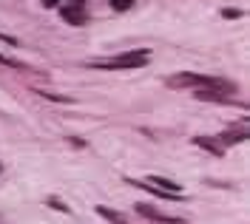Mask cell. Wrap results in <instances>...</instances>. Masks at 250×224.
<instances>
[{"mask_svg": "<svg viewBox=\"0 0 250 224\" xmlns=\"http://www.w3.org/2000/svg\"><path fill=\"white\" fill-rule=\"evenodd\" d=\"M165 85L168 88H196V91H202V88H213V91H228V94H236V85L228 80H222V77H208V74H171V77H165Z\"/></svg>", "mask_w": 250, "mask_h": 224, "instance_id": "obj_1", "label": "cell"}, {"mask_svg": "<svg viewBox=\"0 0 250 224\" xmlns=\"http://www.w3.org/2000/svg\"><path fill=\"white\" fill-rule=\"evenodd\" d=\"M148 57H151V51H125V54H117V57H108V60H97V63H91V68H103V71L142 68V65H148Z\"/></svg>", "mask_w": 250, "mask_h": 224, "instance_id": "obj_2", "label": "cell"}, {"mask_svg": "<svg viewBox=\"0 0 250 224\" xmlns=\"http://www.w3.org/2000/svg\"><path fill=\"white\" fill-rule=\"evenodd\" d=\"M62 20L68 23V26H83L85 20H88V15H85V6H77V3H65L60 9Z\"/></svg>", "mask_w": 250, "mask_h": 224, "instance_id": "obj_3", "label": "cell"}, {"mask_svg": "<svg viewBox=\"0 0 250 224\" xmlns=\"http://www.w3.org/2000/svg\"><path fill=\"white\" fill-rule=\"evenodd\" d=\"M137 213L145 216V219H151V222H162V224H182L179 219H171V216H165L162 210L151 207V205H137Z\"/></svg>", "mask_w": 250, "mask_h": 224, "instance_id": "obj_4", "label": "cell"}, {"mask_svg": "<svg viewBox=\"0 0 250 224\" xmlns=\"http://www.w3.org/2000/svg\"><path fill=\"white\" fill-rule=\"evenodd\" d=\"M193 145H196V148H205L210 156H225V150H228V148H222V142L213 139V136H193Z\"/></svg>", "mask_w": 250, "mask_h": 224, "instance_id": "obj_5", "label": "cell"}, {"mask_svg": "<svg viewBox=\"0 0 250 224\" xmlns=\"http://www.w3.org/2000/svg\"><path fill=\"white\" fill-rule=\"evenodd\" d=\"M145 185H151V187H156V190H162V193L182 196V187H179L176 182H171V179H165V176H148V182H145Z\"/></svg>", "mask_w": 250, "mask_h": 224, "instance_id": "obj_6", "label": "cell"}, {"mask_svg": "<svg viewBox=\"0 0 250 224\" xmlns=\"http://www.w3.org/2000/svg\"><path fill=\"white\" fill-rule=\"evenodd\" d=\"M248 139V131H225V133H219V142L222 148H228V145H239Z\"/></svg>", "mask_w": 250, "mask_h": 224, "instance_id": "obj_7", "label": "cell"}, {"mask_svg": "<svg viewBox=\"0 0 250 224\" xmlns=\"http://www.w3.org/2000/svg\"><path fill=\"white\" fill-rule=\"evenodd\" d=\"M97 213H100L105 222H111V224H128L125 213H120V210H111V207H105V205H100V207H97Z\"/></svg>", "mask_w": 250, "mask_h": 224, "instance_id": "obj_8", "label": "cell"}, {"mask_svg": "<svg viewBox=\"0 0 250 224\" xmlns=\"http://www.w3.org/2000/svg\"><path fill=\"white\" fill-rule=\"evenodd\" d=\"M111 9L114 12H128V9H134V0H111Z\"/></svg>", "mask_w": 250, "mask_h": 224, "instance_id": "obj_9", "label": "cell"}, {"mask_svg": "<svg viewBox=\"0 0 250 224\" xmlns=\"http://www.w3.org/2000/svg\"><path fill=\"white\" fill-rule=\"evenodd\" d=\"M46 205H48V207H54V210H62V213H68V207L62 205L60 199H54V196H51V199H46Z\"/></svg>", "mask_w": 250, "mask_h": 224, "instance_id": "obj_10", "label": "cell"}, {"mask_svg": "<svg viewBox=\"0 0 250 224\" xmlns=\"http://www.w3.org/2000/svg\"><path fill=\"white\" fill-rule=\"evenodd\" d=\"M0 43H6V46H20V40H17V37H12V34H3L0 32Z\"/></svg>", "mask_w": 250, "mask_h": 224, "instance_id": "obj_11", "label": "cell"}, {"mask_svg": "<svg viewBox=\"0 0 250 224\" xmlns=\"http://www.w3.org/2000/svg\"><path fill=\"white\" fill-rule=\"evenodd\" d=\"M222 17H228V20H233V17H242V9H225Z\"/></svg>", "mask_w": 250, "mask_h": 224, "instance_id": "obj_12", "label": "cell"}, {"mask_svg": "<svg viewBox=\"0 0 250 224\" xmlns=\"http://www.w3.org/2000/svg\"><path fill=\"white\" fill-rule=\"evenodd\" d=\"M0 65H9V68H17V63H15V60H9V57H3V54H0Z\"/></svg>", "mask_w": 250, "mask_h": 224, "instance_id": "obj_13", "label": "cell"}, {"mask_svg": "<svg viewBox=\"0 0 250 224\" xmlns=\"http://www.w3.org/2000/svg\"><path fill=\"white\" fill-rule=\"evenodd\" d=\"M57 3H60V0H43V6H46V9H54Z\"/></svg>", "mask_w": 250, "mask_h": 224, "instance_id": "obj_14", "label": "cell"}, {"mask_svg": "<svg viewBox=\"0 0 250 224\" xmlns=\"http://www.w3.org/2000/svg\"><path fill=\"white\" fill-rule=\"evenodd\" d=\"M68 3H77V6H85V0H68Z\"/></svg>", "mask_w": 250, "mask_h": 224, "instance_id": "obj_15", "label": "cell"}]
</instances>
